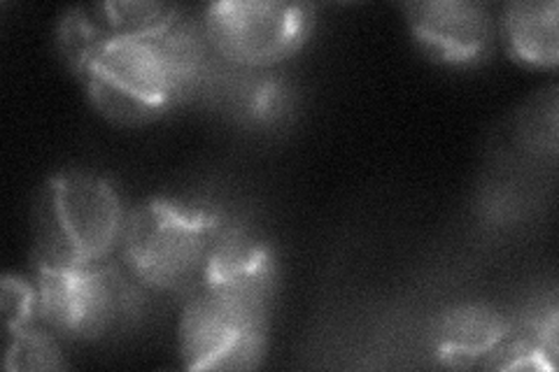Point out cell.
<instances>
[{
    "label": "cell",
    "instance_id": "3957f363",
    "mask_svg": "<svg viewBox=\"0 0 559 372\" xmlns=\"http://www.w3.org/2000/svg\"><path fill=\"white\" fill-rule=\"evenodd\" d=\"M124 224V209L108 180L90 172L51 177L35 207V265L38 271H75L98 263L121 240Z\"/></svg>",
    "mask_w": 559,
    "mask_h": 372
},
{
    "label": "cell",
    "instance_id": "ba28073f",
    "mask_svg": "<svg viewBox=\"0 0 559 372\" xmlns=\"http://www.w3.org/2000/svg\"><path fill=\"white\" fill-rule=\"evenodd\" d=\"M178 8L162 3H100L70 10L59 28L61 51L75 68L92 49L105 43L178 22Z\"/></svg>",
    "mask_w": 559,
    "mask_h": 372
},
{
    "label": "cell",
    "instance_id": "5b68a950",
    "mask_svg": "<svg viewBox=\"0 0 559 372\" xmlns=\"http://www.w3.org/2000/svg\"><path fill=\"white\" fill-rule=\"evenodd\" d=\"M131 281L108 263L75 271H38V312L43 322L78 338H100L135 312Z\"/></svg>",
    "mask_w": 559,
    "mask_h": 372
},
{
    "label": "cell",
    "instance_id": "6da1fadb",
    "mask_svg": "<svg viewBox=\"0 0 559 372\" xmlns=\"http://www.w3.org/2000/svg\"><path fill=\"white\" fill-rule=\"evenodd\" d=\"M201 65V40L182 20L159 31L105 43L75 70L98 108L121 121H143L182 98Z\"/></svg>",
    "mask_w": 559,
    "mask_h": 372
},
{
    "label": "cell",
    "instance_id": "7c38bea8",
    "mask_svg": "<svg viewBox=\"0 0 559 372\" xmlns=\"http://www.w3.org/2000/svg\"><path fill=\"white\" fill-rule=\"evenodd\" d=\"M0 303H3L8 331H20L28 324V319L35 314V308H38V291L26 285L24 279L5 275Z\"/></svg>",
    "mask_w": 559,
    "mask_h": 372
},
{
    "label": "cell",
    "instance_id": "277c9868",
    "mask_svg": "<svg viewBox=\"0 0 559 372\" xmlns=\"http://www.w3.org/2000/svg\"><path fill=\"white\" fill-rule=\"evenodd\" d=\"M219 226L203 209L170 201L143 203L124 224V259L133 277L152 289H187L197 277L203 279Z\"/></svg>",
    "mask_w": 559,
    "mask_h": 372
},
{
    "label": "cell",
    "instance_id": "9c48e42d",
    "mask_svg": "<svg viewBox=\"0 0 559 372\" xmlns=\"http://www.w3.org/2000/svg\"><path fill=\"white\" fill-rule=\"evenodd\" d=\"M506 340L503 319L485 305L448 310L436 328V349L448 365H471Z\"/></svg>",
    "mask_w": 559,
    "mask_h": 372
},
{
    "label": "cell",
    "instance_id": "8fae6325",
    "mask_svg": "<svg viewBox=\"0 0 559 372\" xmlns=\"http://www.w3.org/2000/svg\"><path fill=\"white\" fill-rule=\"evenodd\" d=\"M8 370H61L66 361L51 335L40 331H8Z\"/></svg>",
    "mask_w": 559,
    "mask_h": 372
},
{
    "label": "cell",
    "instance_id": "7a4b0ae2",
    "mask_svg": "<svg viewBox=\"0 0 559 372\" xmlns=\"http://www.w3.org/2000/svg\"><path fill=\"white\" fill-rule=\"evenodd\" d=\"M273 268L207 281L187 300L180 322L189 370L254 368L264 351Z\"/></svg>",
    "mask_w": 559,
    "mask_h": 372
},
{
    "label": "cell",
    "instance_id": "52a82bcc",
    "mask_svg": "<svg viewBox=\"0 0 559 372\" xmlns=\"http://www.w3.org/2000/svg\"><path fill=\"white\" fill-rule=\"evenodd\" d=\"M404 12L415 40L436 61L471 63L485 55L492 40L489 12L474 0L406 3Z\"/></svg>",
    "mask_w": 559,
    "mask_h": 372
},
{
    "label": "cell",
    "instance_id": "8992f818",
    "mask_svg": "<svg viewBox=\"0 0 559 372\" xmlns=\"http://www.w3.org/2000/svg\"><path fill=\"white\" fill-rule=\"evenodd\" d=\"M205 31L224 59L240 65H271L304 45L310 12L299 3L231 0L207 8Z\"/></svg>",
    "mask_w": 559,
    "mask_h": 372
},
{
    "label": "cell",
    "instance_id": "30bf717a",
    "mask_svg": "<svg viewBox=\"0 0 559 372\" xmlns=\"http://www.w3.org/2000/svg\"><path fill=\"white\" fill-rule=\"evenodd\" d=\"M555 0L548 3H511L503 12V33L511 57L538 65L552 68L559 59Z\"/></svg>",
    "mask_w": 559,
    "mask_h": 372
}]
</instances>
